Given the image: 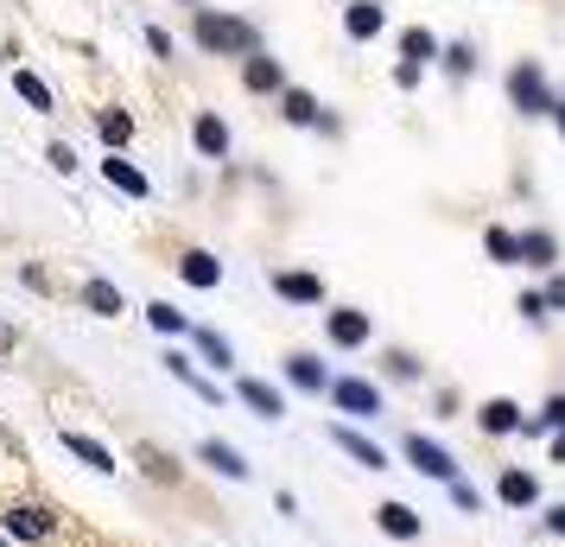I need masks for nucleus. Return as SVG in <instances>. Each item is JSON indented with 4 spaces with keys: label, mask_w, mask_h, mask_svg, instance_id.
<instances>
[{
    "label": "nucleus",
    "mask_w": 565,
    "mask_h": 547,
    "mask_svg": "<svg viewBox=\"0 0 565 547\" xmlns=\"http://www.w3.org/2000/svg\"><path fill=\"white\" fill-rule=\"evenodd\" d=\"M198 45L204 52H230V57H255V27L248 20H230V13H198Z\"/></svg>",
    "instance_id": "1"
},
{
    "label": "nucleus",
    "mask_w": 565,
    "mask_h": 547,
    "mask_svg": "<svg viewBox=\"0 0 565 547\" xmlns=\"http://www.w3.org/2000/svg\"><path fill=\"white\" fill-rule=\"evenodd\" d=\"M509 96L521 115H553V90H546V71H540L534 57H521L509 71Z\"/></svg>",
    "instance_id": "2"
},
{
    "label": "nucleus",
    "mask_w": 565,
    "mask_h": 547,
    "mask_svg": "<svg viewBox=\"0 0 565 547\" xmlns=\"http://www.w3.org/2000/svg\"><path fill=\"white\" fill-rule=\"evenodd\" d=\"M331 401L343 408V414H362V420L382 414V389H375L369 376H343V382H331Z\"/></svg>",
    "instance_id": "3"
},
{
    "label": "nucleus",
    "mask_w": 565,
    "mask_h": 547,
    "mask_svg": "<svg viewBox=\"0 0 565 547\" xmlns=\"http://www.w3.org/2000/svg\"><path fill=\"white\" fill-rule=\"evenodd\" d=\"M407 465L426 471V477H438V484H451V477H458V459H451L438 440H419V433L407 440Z\"/></svg>",
    "instance_id": "4"
},
{
    "label": "nucleus",
    "mask_w": 565,
    "mask_h": 547,
    "mask_svg": "<svg viewBox=\"0 0 565 547\" xmlns=\"http://www.w3.org/2000/svg\"><path fill=\"white\" fill-rule=\"evenodd\" d=\"M0 522H7V535H20V541H52V509H39V503H13Z\"/></svg>",
    "instance_id": "5"
},
{
    "label": "nucleus",
    "mask_w": 565,
    "mask_h": 547,
    "mask_svg": "<svg viewBox=\"0 0 565 547\" xmlns=\"http://www.w3.org/2000/svg\"><path fill=\"white\" fill-rule=\"evenodd\" d=\"M324 332H331V344H337V350H356V344H369V332H375V325H369V313H356V306H343V313H331V318H324Z\"/></svg>",
    "instance_id": "6"
},
{
    "label": "nucleus",
    "mask_w": 565,
    "mask_h": 547,
    "mask_svg": "<svg viewBox=\"0 0 565 547\" xmlns=\"http://www.w3.org/2000/svg\"><path fill=\"white\" fill-rule=\"evenodd\" d=\"M198 459H204L210 471H223L230 484H248V459H242L235 445H223V440H204V445H198Z\"/></svg>",
    "instance_id": "7"
},
{
    "label": "nucleus",
    "mask_w": 565,
    "mask_h": 547,
    "mask_svg": "<svg viewBox=\"0 0 565 547\" xmlns=\"http://www.w3.org/2000/svg\"><path fill=\"white\" fill-rule=\"evenodd\" d=\"M235 395H242V401H248L260 420H280V414H286V395L274 389V382H260V376H242V389H235Z\"/></svg>",
    "instance_id": "8"
},
{
    "label": "nucleus",
    "mask_w": 565,
    "mask_h": 547,
    "mask_svg": "<svg viewBox=\"0 0 565 547\" xmlns=\"http://www.w3.org/2000/svg\"><path fill=\"white\" fill-rule=\"evenodd\" d=\"M477 427L483 433H521V408H514L509 395H489L483 408H477Z\"/></svg>",
    "instance_id": "9"
},
{
    "label": "nucleus",
    "mask_w": 565,
    "mask_h": 547,
    "mask_svg": "<svg viewBox=\"0 0 565 547\" xmlns=\"http://www.w3.org/2000/svg\"><path fill=\"white\" fill-rule=\"evenodd\" d=\"M495 496H502V503H509V509H527V503H534V496H540L534 471L509 465V471H502V477H495Z\"/></svg>",
    "instance_id": "10"
},
{
    "label": "nucleus",
    "mask_w": 565,
    "mask_h": 547,
    "mask_svg": "<svg viewBox=\"0 0 565 547\" xmlns=\"http://www.w3.org/2000/svg\"><path fill=\"white\" fill-rule=\"evenodd\" d=\"M514 255L527 261V267H553L559 242H553V230H527V235H514Z\"/></svg>",
    "instance_id": "11"
},
{
    "label": "nucleus",
    "mask_w": 565,
    "mask_h": 547,
    "mask_svg": "<svg viewBox=\"0 0 565 547\" xmlns=\"http://www.w3.org/2000/svg\"><path fill=\"white\" fill-rule=\"evenodd\" d=\"M274 293L292 299V306H318V299H324V281H318V274H274Z\"/></svg>",
    "instance_id": "12"
},
{
    "label": "nucleus",
    "mask_w": 565,
    "mask_h": 547,
    "mask_svg": "<svg viewBox=\"0 0 565 547\" xmlns=\"http://www.w3.org/2000/svg\"><path fill=\"white\" fill-rule=\"evenodd\" d=\"M375 522H382V535H394V541H419V509H407V503H382Z\"/></svg>",
    "instance_id": "13"
},
{
    "label": "nucleus",
    "mask_w": 565,
    "mask_h": 547,
    "mask_svg": "<svg viewBox=\"0 0 565 547\" xmlns=\"http://www.w3.org/2000/svg\"><path fill=\"white\" fill-rule=\"evenodd\" d=\"M331 440L343 445V452H350L356 465H369V471H382V465H387V452H382V445H375V440H362L356 427H331Z\"/></svg>",
    "instance_id": "14"
},
{
    "label": "nucleus",
    "mask_w": 565,
    "mask_h": 547,
    "mask_svg": "<svg viewBox=\"0 0 565 547\" xmlns=\"http://www.w3.org/2000/svg\"><path fill=\"white\" fill-rule=\"evenodd\" d=\"M103 179L115 185V191H128V198H147V191H153V185H147V172H140V166H128V159H115V154L103 159Z\"/></svg>",
    "instance_id": "15"
},
{
    "label": "nucleus",
    "mask_w": 565,
    "mask_h": 547,
    "mask_svg": "<svg viewBox=\"0 0 565 547\" xmlns=\"http://www.w3.org/2000/svg\"><path fill=\"white\" fill-rule=\"evenodd\" d=\"M191 140H198V154H204V159L230 154V128H223L216 115H198V122H191Z\"/></svg>",
    "instance_id": "16"
},
{
    "label": "nucleus",
    "mask_w": 565,
    "mask_h": 547,
    "mask_svg": "<svg viewBox=\"0 0 565 547\" xmlns=\"http://www.w3.org/2000/svg\"><path fill=\"white\" fill-rule=\"evenodd\" d=\"M166 369H172V376H179V382H184L191 395H204L210 408H223V389H216V382H204V376L191 369V357H179V350H166Z\"/></svg>",
    "instance_id": "17"
},
{
    "label": "nucleus",
    "mask_w": 565,
    "mask_h": 547,
    "mask_svg": "<svg viewBox=\"0 0 565 547\" xmlns=\"http://www.w3.org/2000/svg\"><path fill=\"white\" fill-rule=\"evenodd\" d=\"M64 452H71V459H83L89 471H115V452H108L103 440H89V433H64Z\"/></svg>",
    "instance_id": "18"
},
{
    "label": "nucleus",
    "mask_w": 565,
    "mask_h": 547,
    "mask_svg": "<svg viewBox=\"0 0 565 547\" xmlns=\"http://www.w3.org/2000/svg\"><path fill=\"white\" fill-rule=\"evenodd\" d=\"M179 274L191 287H216V281H223V261L204 255V249H191V255H179Z\"/></svg>",
    "instance_id": "19"
},
{
    "label": "nucleus",
    "mask_w": 565,
    "mask_h": 547,
    "mask_svg": "<svg viewBox=\"0 0 565 547\" xmlns=\"http://www.w3.org/2000/svg\"><path fill=\"white\" fill-rule=\"evenodd\" d=\"M343 27H350V39H375V32L387 27V13L375 7V0H356V7L343 13Z\"/></svg>",
    "instance_id": "20"
},
{
    "label": "nucleus",
    "mask_w": 565,
    "mask_h": 547,
    "mask_svg": "<svg viewBox=\"0 0 565 547\" xmlns=\"http://www.w3.org/2000/svg\"><path fill=\"white\" fill-rule=\"evenodd\" d=\"M286 376H292V389H306V395L331 389V376H324V364H318V357H286Z\"/></svg>",
    "instance_id": "21"
},
{
    "label": "nucleus",
    "mask_w": 565,
    "mask_h": 547,
    "mask_svg": "<svg viewBox=\"0 0 565 547\" xmlns=\"http://www.w3.org/2000/svg\"><path fill=\"white\" fill-rule=\"evenodd\" d=\"M140 465H147V477H153V484H179V477H184L179 459H172V452H159V445H140Z\"/></svg>",
    "instance_id": "22"
},
{
    "label": "nucleus",
    "mask_w": 565,
    "mask_h": 547,
    "mask_svg": "<svg viewBox=\"0 0 565 547\" xmlns=\"http://www.w3.org/2000/svg\"><path fill=\"white\" fill-rule=\"evenodd\" d=\"M83 306H89V313H103V318H115L128 299H121V287H108V281H89V287H83Z\"/></svg>",
    "instance_id": "23"
},
{
    "label": "nucleus",
    "mask_w": 565,
    "mask_h": 547,
    "mask_svg": "<svg viewBox=\"0 0 565 547\" xmlns=\"http://www.w3.org/2000/svg\"><path fill=\"white\" fill-rule=\"evenodd\" d=\"M147 325H153V332H166V338L191 332V318H184L179 306H166V299H153V306H147Z\"/></svg>",
    "instance_id": "24"
},
{
    "label": "nucleus",
    "mask_w": 565,
    "mask_h": 547,
    "mask_svg": "<svg viewBox=\"0 0 565 547\" xmlns=\"http://www.w3.org/2000/svg\"><path fill=\"white\" fill-rule=\"evenodd\" d=\"M191 338H198V357H204V364H216V369H230V364H235L230 338H216V332H191Z\"/></svg>",
    "instance_id": "25"
},
{
    "label": "nucleus",
    "mask_w": 565,
    "mask_h": 547,
    "mask_svg": "<svg viewBox=\"0 0 565 547\" xmlns=\"http://www.w3.org/2000/svg\"><path fill=\"white\" fill-rule=\"evenodd\" d=\"M401 52H407V64H413V71H419V64H426V57L438 52V39H433V32H426V27H413L407 39H401Z\"/></svg>",
    "instance_id": "26"
},
{
    "label": "nucleus",
    "mask_w": 565,
    "mask_h": 547,
    "mask_svg": "<svg viewBox=\"0 0 565 547\" xmlns=\"http://www.w3.org/2000/svg\"><path fill=\"white\" fill-rule=\"evenodd\" d=\"M280 64L274 57H248V90H280Z\"/></svg>",
    "instance_id": "27"
},
{
    "label": "nucleus",
    "mask_w": 565,
    "mask_h": 547,
    "mask_svg": "<svg viewBox=\"0 0 565 547\" xmlns=\"http://www.w3.org/2000/svg\"><path fill=\"white\" fill-rule=\"evenodd\" d=\"M96 128H103V140H108V147H121V140L134 134V122L121 115V108H103V115H96Z\"/></svg>",
    "instance_id": "28"
},
{
    "label": "nucleus",
    "mask_w": 565,
    "mask_h": 547,
    "mask_svg": "<svg viewBox=\"0 0 565 547\" xmlns=\"http://www.w3.org/2000/svg\"><path fill=\"white\" fill-rule=\"evenodd\" d=\"M13 90H20V96H26V103L39 108V115H45V108H52V90H45V83L32 77V71H13Z\"/></svg>",
    "instance_id": "29"
},
{
    "label": "nucleus",
    "mask_w": 565,
    "mask_h": 547,
    "mask_svg": "<svg viewBox=\"0 0 565 547\" xmlns=\"http://www.w3.org/2000/svg\"><path fill=\"white\" fill-rule=\"evenodd\" d=\"M483 249H489V261H502V267H514V235L509 230H483Z\"/></svg>",
    "instance_id": "30"
},
{
    "label": "nucleus",
    "mask_w": 565,
    "mask_h": 547,
    "mask_svg": "<svg viewBox=\"0 0 565 547\" xmlns=\"http://www.w3.org/2000/svg\"><path fill=\"white\" fill-rule=\"evenodd\" d=\"M286 122H299V128H306V122H318V103H311L306 90H286Z\"/></svg>",
    "instance_id": "31"
},
{
    "label": "nucleus",
    "mask_w": 565,
    "mask_h": 547,
    "mask_svg": "<svg viewBox=\"0 0 565 547\" xmlns=\"http://www.w3.org/2000/svg\"><path fill=\"white\" fill-rule=\"evenodd\" d=\"M451 503H458L463 516H477V509H483V496H477V484H458V477H451Z\"/></svg>",
    "instance_id": "32"
},
{
    "label": "nucleus",
    "mask_w": 565,
    "mask_h": 547,
    "mask_svg": "<svg viewBox=\"0 0 565 547\" xmlns=\"http://www.w3.org/2000/svg\"><path fill=\"white\" fill-rule=\"evenodd\" d=\"M534 427H559V433H565V395H553V401L540 408V420H534Z\"/></svg>",
    "instance_id": "33"
},
{
    "label": "nucleus",
    "mask_w": 565,
    "mask_h": 547,
    "mask_svg": "<svg viewBox=\"0 0 565 547\" xmlns=\"http://www.w3.org/2000/svg\"><path fill=\"white\" fill-rule=\"evenodd\" d=\"M514 313H521V318H546V299H540V293H521V299H514Z\"/></svg>",
    "instance_id": "34"
},
{
    "label": "nucleus",
    "mask_w": 565,
    "mask_h": 547,
    "mask_svg": "<svg viewBox=\"0 0 565 547\" xmlns=\"http://www.w3.org/2000/svg\"><path fill=\"white\" fill-rule=\"evenodd\" d=\"M540 299H546V313H565V274H553V287L540 293Z\"/></svg>",
    "instance_id": "35"
},
{
    "label": "nucleus",
    "mask_w": 565,
    "mask_h": 547,
    "mask_svg": "<svg viewBox=\"0 0 565 547\" xmlns=\"http://www.w3.org/2000/svg\"><path fill=\"white\" fill-rule=\"evenodd\" d=\"M147 45H153L159 57H172V32H166V27H147Z\"/></svg>",
    "instance_id": "36"
},
{
    "label": "nucleus",
    "mask_w": 565,
    "mask_h": 547,
    "mask_svg": "<svg viewBox=\"0 0 565 547\" xmlns=\"http://www.w3.org/2000/svg\"><path fill=\"white\" fill-rule=\"evenodd\" d=\"M445 64H451V71H470V64H477V52H470V45H451V52H445Z\"/></svg>",
    "instance_id": "37"
},
{
    "label": "nucleus",
    "mask_w": 565,
    "mask_h": 547,
    "mask_svg": "<svg viewBox=\"0 0 565 547\" xmlns=\"http://www.w3.org/2000/svg\"><path fill=\"white\" fill-rule=\"evenodd\" d=\"M52 166H57V172H77V154H71L64 140H57V147H52Z\"/></svg>",
    "instance_id": "38"
},
{
    "label": "nucleus",
    "mask_w": 565,
    "mask_h": 547,
    "mask_svg": "<svg viewBox=\"0 0 565 547\" xmlns=\"http://www.w3.org/2000/svg\"><path fill=\"white\" fill-rule=\"evenodd\" d=\"M546 528H553V535L565 541V503H553V509H546Z\"/></svg>",
    "instance_id": "39"
},
{
    "label": "nucleus",
    "mask_w": 565,
    "mask_h": 547,
    "mask_svg": "<svg viewBox=\"0 0 565 547\" xmlns=\"http://www.w3.org/2000/svg\"><path fill=\"white\" fill-rule=\"evenodd\" d=\"M553 465H565V433H559V440H553Z\"/></svg>",
    "instance_id": "40"
},
{
    "label": "nucleus",
    "mask_w": 565,
    "mask_h": 547,
    "mask_svg": "<svg viewBox=\"0 0 565 547\" xmlns=\"http://www.w3.org/2000/svg\"><path fill=\"white\" fill-rule=\"evenodd\" d=\"M553 115H559V128H565V103H553Z\"/></svg>",
    "instance_id": "41"
},
{
    "label": "nucleus",
    "mask_w": 565,
    "mask_h": 547,
    "mask_svg": "<svg viewBox=\"0 0 565 547\" xmlns=\"http://www.w3.org/2000/svg\"><path fill=\"white\" fill-rule=\"evenodd\" d=\"M0 344H13V332H7V325H0Z\"/></svg>",
    "instance_id": "42"
},
{
    "label": "nucleus",
    "mask_w": 565,
    "mask_h": 547,
    "mask_svg": "<svg viewBox=\"0 0 565 547\" xmlns=\"http://www.w3.org/2000/svg\"><path fill=\"white\" fill-rule=\"evenodd\" d=\"M0 547H7V541H0Z\"/></svg>",
    "instance_id": "43"
}]
</instances>
